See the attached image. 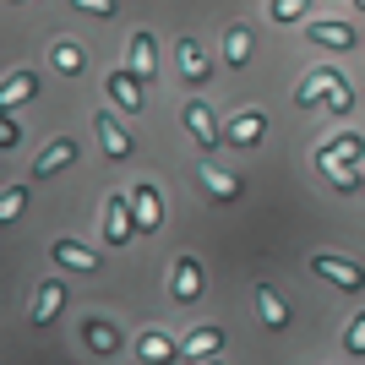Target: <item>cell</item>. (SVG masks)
<instances>
[{
  "instance_id": "6da1fadb",
  "label": "cell",
  "mask_w": 365,
  "mask_h": 365,
  "mask_svg": "<svg viewBox=\"0 0 365 365\" xmlns=\"http://www.w3.org/2000/svg\"><path fill=\"white\" fill-rule=\"evenodd\" d=\"M104 240H109V245L137 240V213H131V191H115V197L104 202Z\"/></svg>"
},
{
  "instance_id": "7a4b0ae2",
  "label": "cell",
  "mask_w": 365,
  "mask_h": 365,
  "mask_svg": "<svg viewBox=\"0 0 365 365\" xmlns=\"http://www.w3.org/2000/svg\"><path fill=\"white\" fill-rule=\"evenodd\" d=\"M180 120H185V131H191L202 148H218V142H224V125H218V115H213L207 98H191V104L180 109Z\"/></svg>"
},
{
  "instance_id": "3957f363",
  "label": "cell",
  "mask_w": 365,
  "mask_h": 365,
  "mask_svg": "<svg viewBox=\"0 0 365 365\" xmlns=\"http://www.w3.org/2000/svg\"><path fill=\"white\" fill-rule=\"evenodd\" d=\"M76 158H82V142H76V137H55L44 153H38V164H33V180H49V175H61V169H71Z\"/></svg>"
},
{
  "instance_id": "277c9868",
  "label": "cell",
  "mask_w": 365,
  "mask_h": 365,
  "mask_svg": "<svg viewBox=\"0 0 365 365\" xmlns=\"http://www.w3.org/2000/svg\"><path fill=\"white\" fill-rule=\"evenodd\" d=\"M93 137L104 142V153H109V158H131V153H137V142H131V131H125V125L115 120L109 109H98V115H93Z\"/></svg>"
},
{
  "instance_id": "5b68a950",
  "label": "cell",
  "mask_w": 365,
  "mask_h": 365,
  "mask_svg": "<svg viewBox=\"0 0 365 365\" xmlns=\"http://www.w3.org/2000/svg\"><path fill=\"white\" fill-rule=\"evenodd\" d=\"M66 300H71L66 278H44V284H38V294H33V305H28V317L44 327V322H55V317L66 311Z\"/></svg>"
},
{
  "instance_id": "8992f818",
  "label": "cell",
  "mask_w": 365,
  "mask_h": 365,
  "mask_svg": "<svg viewBox=\"0 0 365 365\" xmlns=\"http://www.w3.org/2000/svg\"><path fill=\"white\" fill-rule=\"evenodd\" d=\"M311 273H322L327 278V284H338V289H365V273L360 267H354V262H344V257H327V251H317V257H311Z\"/></svg>"
},
{
  "instance_id": "52a82bcc",
  "label": "cell",
  "mask_w": 365,
  "mask_h": 365,
  "mask_svg": "<svg viewBox=\"0 0 365 365\" xmlns=\"http://www.w3.org/2000/svg\"><path fill=\"white\" fill-rule=\"evenodd\" d=\"M82 344H88L98 360H109V354H120V349H125L120 327H115V322H104V317H88V322H82Z\"/></svg>"
},
{
  "instance_id": "ba28073f",
  "label": "cell",
  "mask_w": 365,
  "mask_h": 365,
  "mask_svg": "<svg viewBox=\"0 0 365 365\" xmlns=\"http://www.w3.org/2000/svg\"><path fill=\"white\" fill-rule=\"evenodd\" d=\"M125 71L137 76V82H148V76L158 71V38H153L148 28L131 33V49H125Z\"/></svg>"
},
{
  "instance_id": "9c48e42d",
  "label": "cell",
  "mask_w": 365,
  "mask_h": 365,
  "mask_svg": "<svg viewBox=\"0 0 365 365\" xmlns=\"http://www.w3.org/2000/svg\"><path fill=\"white\" fill-rule=\"evenodd\" d=\"M169 294L180 305H191L202 294V262L197 257H175V267H169Z\"/></svg>"
},
{
  "instance_id": "30bf717a",
  "label": "cell",
  "mask_w": 365,
  "mask_h": 365,
  "mask_svg": "<svg viewBox=\"0 0 365 365\" xmlns=\"http://www.w3.org/2000/svg\"><path fill=\"white\" fill-rule=\"evenodd\" d=\"M33 98H38V71L22 66V71L0 76V109H6V115H11L16 104H33Z\"/></svg>"
},
{
  "instance_id": "8fae6325",
  "label": "cell",
  "mask_w": 365,
  "mask_h": 365,
  "mask_svg": "<svg viewBox=\"0 0 365 365\" xmlns=\"http://www.w3.org/2000/svg\"><path fill=\"white\" fill-rule=\"evenodd\" d=\"M224 349V327L218 322H202V327H191V333L180 338V360H207V354Z\"/></svg>"
},
{
  "instance_id": "7c38bea8",
  "label": "cell",
  "mask_w": 365,
  "mask_h": 365,
  "mask_svg": "<svg viewBox=\"0 0 365 365\" xmlns=\"http://www.w3.org/2000/svg\"><path fill=\"white\" fill-rule=\"evenodd\" d=\"M338 88H344V76H338L333 66H317V71L300 82V93H294V98H300V104H322V109H327V98H333Z\"/></svg>"
},
{
  "instance_id": "4fadbf2b",
  "label": "cell",
  "mask_w": 365,
  "mask_h": 365,
  "mask_svg": "<svg viewBox=\"0 0 365 365\" xmlns=\"http://www.w3.org/2000/svg\"><path fill=\"white\" fill-rule=\"evenodd\" d=\"M262 131H267L262 109H240V115H235V120L224 125V142H229V148H257V142H262Z\"/></svg>"
},
{
  "instance_id": "5bb4252c",
  "label": "cell",
  "mask_w": 365,
  "mask_h": 365,
  "mask_svg": "<svg viewBox=\"0 0 365 365\" xmlns=\"http://www.w3.org/2000/svg\"><path fill=\"white\" fill-rule=\"evenodd\" d=\"M131 213H137V235L164 224V202H158V185H131Z\"/></svg>"
},
{
  "instance_id": "9a60e30c",
  "label": "cell",
  "mask_w": 365,
  "mask_h": 365,
  "mask_svg": "<svg viewBox=\"0 0 365 365\" xmlns=\"http://www.w3.org/2000/svg\"><path fill=\"white\" fill-rule=\"evenodd\" d=\"M257 317L267 333H284L289 327V305H284V294L273 289V284H257Z\"/></svg>"
},
{
  "instance_id": "2e32d148",
  "label": "cell",
  "mask_w": 365,
  "mask_h": 365,
  "mask_svg": "<svg viewBox=\"0 0 365 365\" xmlns=\"http://www.w3.org/2000/svg\"><path fill=\"white\" fill-rule=\"evenodd\" d=\"M175 61H180V71H185V82H191V88H202V82L213 76V66H207V55H202L197 38H175Z\"/></svg>"
},
{
  "instance_id": "e0dca14e",
  "label": "cell",
  "mask_w": 365,
  "mask_h": 365,
  "mask_svg": "<svg viewBox=\"0 0 365 365\" xmlns=\"http://www.w3.org/2000/svg\"><path fill=\"white\" fill-rule=\"evenodd\" d=\"M49 257L61 262V267H71V273H98V251L82 240H55L49 245Z\"/></svg>"
},
{
  "instance_id": "ac0fdd59",
  "label": "cell",
  "mask_w": 365,
  "mask_h": 365,
  "mask_svg": "<svg viewBox=\"0 0 365 365\" xmlns=\"http://www.w3.org/2000/svg\"><path fill=\"white\" fill-rule=\"evenodd\" d=\"M109 98H115V104H120L125 115H137V109L148 104V98H142V82H137L131 71H125V66H120V71H109Z\"/></svg>"
},
{
  "instance_id": "d6986e66",
  "label": "cell",
  "mask_w": 365,
  "mask_h": 365,
  "mask_svg": "<svg viewBox=\"0 0 365 365\" xmlns=\"http://www.w3.org/2000/svg\"><path fill=\"white\" fill-rule=\"evenodd\" d=\"M305 38L322 49H349L354 44V22H305Z\"/></svg>"
},
{
  "instance_id": "ffe728a7",
  "label": "cell",
  "mask_w": 365,
  "mask_h": 365,
  "mask_svg": "<svg viewBox=\"0 0 365 365\" xmlns=\"http://www.w3.org/2000/svg\"><path fill=\"white\" fill-rule=\"evenodd\" d=\"M251 55H257L251 28H245V22H229V28H224V61L229 66H251Z\"/></svg>"
},
{
  "instance_id": "44dd1931",
  "label": "cell",
  "mask_w": 365,
  "mask_h": 365,
  "mask_svg": "<svg viewBox=\"0 0 365 365\" xmlns=\"http://www.w3.org/2000/svg\"><path fill=\"white\" fill-rule=\"evenodd\" d=\"M202 185H207V197H213V202H235L245 191L240 175H229V169H218V164H202Z\"/></svg>"
},
{
  "instance_id": "7402d4cb",
  "label": "cell",
  "mask_w": 365,
  "mask_h": 365,
  "mask_svg": "<svg viewBox=\"0 0 365 365\" xmlns=\"http://www.w3.org/2000/svg\"><path fill=\"white\" fill-rule=\"evenodd\" d=\"M137 360L142 365H169V360H180V344H169L164 333H142L137 338Z\"/></svg>"
},
{
  "instance_id": "603a6c76",
  "label": "cell",
  "mask_w": 365,
  "mask_h": 365,
  "mask_svg": "<svg viewBox=\"0 0 365 365\" xmlns=\"http://www.w3.org/2000/svg\"><path fill=\"white\" fill-rule=\"evenodd\" d=\"M49 61H55V71H61V76H82V66H88V55H82V49H76L71 38H61Z\"/></svg>"
},
{
  "instance_id": "cb8c5ba5",
  "label": "cell",
  "mask_w": 365,
  "mask_h": 365,
  "mask_svg": "<svg viewBox=\"0 0 365 365\" xmlns=\"http://www.w3.org/2000/svg\"><path fill=\"white\" fill-rule=\"evenodd\" d=\"M22 213H28V185H6L0 191V224H16Z\"/></svg>"
},
{
  "instance_id": "d4e9b609",
  "label": "cell",
  "mask_w": 365,
  "mask_h": 365,
  "mask_svg": "<svg viewBox=\"0 0 365 365\" xmlns=\"http://www.w3.org/2000/svg\"><path fill=\"white\" fill-rule=\"evenodd\" d=\"M344 349H349L354 360H365V311L349 317V327H344Z\"/></svg>"
},
{
  "instance_id": "484cf974",
  "label": "cell",
  "mask_w": 365,
  "mask_h": 365,
  "mask_svg": "<svg viewBox=\"0 0 365 365\" xmlns=\"http://www.w3.org/2000/svg\"><path fill=\"white\" fill-rule=\"evenodd\" d=\"M267 11H273V22H300V16L311 11V0H273Z\"/></svg>"
},
{
  "instance_id": "4316f807",
  "label": "cell",
  "mask_w": 365,
  "mask_h": 365,
  "mask_svg": "<svg viewBox=\"0 0 365 365\" xmlns=\"http://www.w3.org/2000/svg\"><path fill=\"white\" fill-rule=\"evenodd\" d=\"M16 142H22V131H16V120L6 115V109H0V153H11Z\"/></svg>"
},
{
  "instance_id": "83f0119b",
  "label": "cell",
  "mask_w": 365,
  "mask_h": 365,
  "mask_svg": "<svg viewBox=\"0 0 365 365\" xmlns=\"http://www.w3.org/2000/svg\"><path fill=\"white\" fill-rule=\"evenodd\" d=\"M82 16H115V0H71Z\"/></svg>"
},
{
  "instance_id": "f1b7e54d",
  "label": "cell",
  "mask_w": 365,
  "mask_h": 365,
  "mask_svg": "<svg viewBox=\"0 0 365 365\" xmlns=\"http://www.w3.org/2000/svg\"><path fill=\"white\" fill-rule=\"evenodd\" d=\"M327 109H333V115H349V109H354V88H349V82H344V88L327 98Z\"/></svg>"
},
{
  "instance_id": "f546056e",
  "label": "cell",
  "mask_w": 365,
  "mask_h": 365,
  "mask_svg": "<svg viewBox=\"0 0 365 365\" xmlns=\"http://www.w3.org/2000/svg\"><path fill=\"white\" fill-rule=\"evenodd\" d=\"M354 11H365V0H354Z\"/></svg>"
},
{
  "instance_id": "4dcf8cb0",
  "label": "cell",
  "mask_w": 365,
  "mask_h": 365,
  "mask_svg": "<svg viewBox=\"0 0 365 365\" xmlns=\"http://www.w3.org/2000/svg\"><path fill=\"white\" fill-rule=\"evenodd\" d=\"M360 185H365V175H360Z\"/></svg>"
},
{
  "instance_id": "1f68e13d",
  "label": "cell",
  "mask_w": 365,
  "mask_h": 365,
  "mask_svg": "<svg viewBox=\"0 0 365 365\" xmlns=\"http://www.w3.org/2000/svg\"><path fill=\"white\" fill-rule=\"evenodd\" d=\"M213 365H218V360H213Z\"/></svg>"
}]
</instances>
